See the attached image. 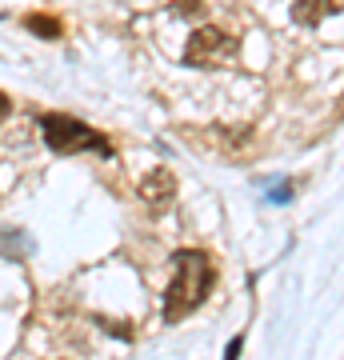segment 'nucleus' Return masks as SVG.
I'll list each match as a JSON object with an SVG mask.
<instances>
[{
	"mask_svg": "<svg viewBox=\"0 0 344 360\" xmlns=\"http://www.w3.org/2000/svg\"><path fill=\"white\" fill-rule=\"evenodd\" d=\"M212 288V260L200 248H180L172 257V284L165 292V321H184L200 309V300Z\"/></svg>",
	"mask_w": 344,
	"mask_h": 360,
	"instance_id": "nucleus-1",
	"label": "nucleus"
},
{
	"mask_svg": "<svg viewBox=\"0 0 344 360\" xmlns=\"http://www.w3.org/2000/svg\"><path fill=\"white\" fill-rule=\"evenodd\" d=\"M40 132H44L49 148H56V153H101V156L113 153L108 136L89 129V124H80L77 116H64V112L40 116Z\"/></svg>",
	"mask_w": 344,
	"mask_h": 360,
	"instance_id": "nucleus-2",
	"label": "nucleus"
},
{
	"mask_svg": "<svg viewBox=\"0 0 344 360\" xmlns=\"http://www.w3.org/2000/svg\"><path fill=\"white\" fill-rule=\"evenodd\" d=\"M232 52V37H224L220 28H196L189 37V49H184V60L189 65H212L220 56H229Z\"/></svg>",
	"mask_w": 344,
	"mask_h": 360,
	"instance_id": "nucleus-3",
	"label": "nucleus"
},
{
	"mask_svg": "<svg viewBox=\"0 0 344 360\" xmlns=\"http://www.w3.org/2000/svg\"><path fill=\"white\" fill-rule=\"evenodd\" d=\"M172 196H177V176H172L168 168H153V172L141 180V200L148 208H156V212L172 205Z\"/></svg>",
	"mask_w": 344,
	"mask_h": 360,
	"instance_id": "nucleus-4",
	"label": "nucleus"
},
{
	"mask_svg": "<svg viewBox=\"0 0 344 360\" xmlns=\"http://www.w3.org/2000/svg\"><path fill=\"white\" fill-rule=\"evenodd\" d=\"M340 0H293V20L305 28H317L329 13H336Z\"/></svg>",
	"mask_w": 344,
	"mask_h": 360,
	"instance_id": "nucleus-5",
	"label": "nucleus"
},
{
	"mask_svg": "<svg viewBox=\"0 0 344 360\" xmlns=\"http://www.w3.org/2000/svg\"><path fill=\"white\" fill-rule=\"evenodd\" d=\"M25 28H28V32H37V37H49V40L60 37V20H56V16H37V13H32L25 20Z\"/></svg>",
	"mask_w": 344,
	"mask_h": 360,
	"instance_id": "nucleus-6",
	"label": "nucleus"
},
{
	"mask_svg": "<svg viewBox=\"0 0 344 360\" xmlns=\"http://www.w3.org/2000/svg\"><path fill=\"white\" fill-rule=\"evenodd\" d=\"M28 252V240L20 232H0V257H25Z\"/></svg>",
	"mask_w": 344,
	"mask_h": 360,
	"instance_id": "nucleus-7",
	"label": "nucleus"
},
{
	"mask_svg": "<svg viewBox=\"0 0 344 360\" xmlns=\"http://www.w3.org/2000/svg\"><path fill=\"white\" fill-rule=\"evenodd\" d=\"M241 348H244V336H232L229 348H224V360H241Z\"/></svg>",
	"mask_w": 344,
	"mask_h": 360,
	"instance_id": "nucleus-8",
	"label": "nucleus"
},
{
	"mask_svg": "<svg viewBox=\"0 0 344 360\" xmlns=\"http://www.w3.org/2000/svg\"><path fill=\"white\" fill-rule=\"evenodd\" d=\"M272 200H276V205H281V200H288V184H276V188H272Z\"/></svg>",
	"mask_w": 344,
	"mask_h": 360,
	"instance_id": "nucleus-9",
	"label": "nucleus"
},
{
	"mask_svg": "<svg viewBox=\"0 0 344 360\" xmlns=\"http://www.w3.org/2000/svg\"><path fill=\"white\" fill-rule=\"evenodd\" d=\"M13 112V101H8V96H4V92H0V120H4V116Z\"/></svg>",
	"mask_w": 344,
	"mask_h": 360,
	"instance_id": "nucleus-10",
	"label": "nucleus"
}]
</instances>
